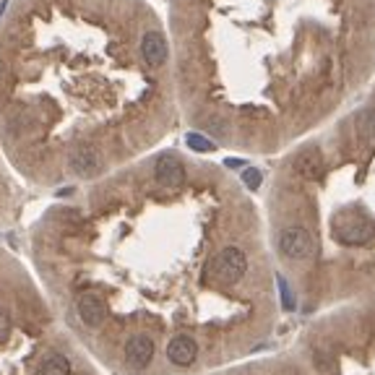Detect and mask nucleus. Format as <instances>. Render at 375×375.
<instances>
[{
	"mask_svg": "<svg viewBox=\"0 0 375 375\" xmlns=\"http://www.w3.org/2000/svg\"><path fill=\"white\" fill-rule=\"evenodd\" d=\"M71 170L81 177H94L99 170H102V159L99 154L91 146H81L71 154Z\"/></svg>",
	"mask_w": 375,
	"mask_h": 375,
	"instance_id": "6e6552de",
	"label": "nucleus"
},
{
	"mask_svg": "<svg viewBox=\"0 0 375 375\" xmlns=\"http://www.w3.org/2000/svg\"><path fill=\"white\" fill-rule=\"evenodd\" d=\"M78 318L89 326V329H99L102 323H105V315H107V311H105V302L99 300L97 295H84V297H78Z\"/></svg>",
	"mask_w": 375,
	"mask_h": 375,
	"instance_id": "0eeeda50",
	"label": "nucleus"
},
{
	"mask_svg": "<svg viewBox=\"0 0 375 375\" xmlns=\"http://www.w3.org/2000/svg\"><path fill=\"white\" fill-rule=\"evenodd\" d=\"M125 360L133 367H146L154 360V342L149 336H143V333L130 336L128 344H125Z\"/></svg>",
	"mask_w": 375,
	"mask_h": 375,
	"instance_id": "423d86ee",
	"label": "nucleus"
},
{
	"mask_svg": "<svg viewBox=\"0 0 375 375\" xmlns=\"http://www.w3.org/2000/svg\"><path fill=\"white\" fill-rule=\"evenodd\" d=\"M360 130H363L367 139H375V110L360 115Z\"/></svg>",
	"mask_w": 375,
	"mask_h": 375,
	"instance_id": "ddd939ff",
	"label": "nucleus"
},
{
	"mask_svg": "<svg viewBox=\"0 0 375 375\" xmlns=\"http://www.w3.org/2000/svg\"><path fill=\"white\" fill-rule=\"evenodd\" d=\"M295 167H297V172L305 175V177H321V172H323L321 154H318L315 149L302 151L300 157H297V162H295Z\"/></svg>",
	"mask_w": 375,
	"mask_h": 375,
	"instance_id": "1a4fd4ad",
	"label": "nucleus"
},
{
	"mask_svg": "<svg viewBox=\"0 0 375 375\" xmlns=\"http://www.w3.org/2000/svg\"><path fill=\"white\" fill-rule=\"evenodd\" d=\"M243 182H245L250 191H258V185H261V172L253 170V167H247V170L243 172Z\"/></svg>",
	"mask_w": 375,
	"mask_h": 375,
	"instance_id": "4468645a",
	"label": "nucleus"
},
{
	"mask_svg": "<svg viewBox=\"0 0 375 375\" xmlns=\"http://www.w3.org/2000/svg\"><path fill=\"white\" fill-rule=\"evenodd\" d=\"M247 271V256L240 250V247H225L219 250L211 263H209V274L222 281V284H235L240 279L245 277Z\"/></svg>",
	"mask_w": 375,
	"mask_h": 375,
	"instance_id": "f257e3e1",
	"label": "nucleus"
},
{
	"mask_svg": "<svg viewBox=\"0 0 375 375\" xmlns=\"http://www.w3.org/2000/svg\"><path fill=\"white\" fill-rule=\"evenodd\" d=\"M141 55H143V60L154 68H159V65L167 63V40L162 37V32L157 29H151V32L143 34V40H141Z\"/></svg>",
	"mask_w": 375,
	"mask_h": 375,
	"instance_id": "39448f33",
	"label": "nucleus"
},
{
	"mask_svg": "<svg viewBox=\"0 0 375 375\" xmlns=\"http://www.w3.org/2000/svg\"><path fill=\"white\" fill-rule=\"evenodd\" d=\"M40 375H71V363L63 354H50L40 365Z\"/></svg>",
	"mask_w": 375,
	"mask_h": 375,
	"instance_id": "9b49d317",
	"label": "nucleus"
},
{
	"mask_svg": "<svg viewBox=\"0 0 375 375\" xmlns=\"http://www.w3.org/2000/svg\"><path fill=\"white\" fill-rule=\"evenodd\" d=\"M227 167H243V159H227Z\"/></svg>",
	"mask_w": 375,
	"mask_h": 375,
	"instance_id": "2eb2a0df",
	"label": "nucleus"
},
{
	"mask_svg": "<svg viewBox=\"0 0 375 375\" xmlns=\"http://www.w3.org/2000/svg\"><path fill=\"white\" fill-rule=\"evenodd\" d=\"M373 235V227L370 225H347V227H336V237L347 243V245H357V243H365Z\"/></svg>",
	"mask_w": 375,
	"mask_h": 375,
	"instance_id": "9d476101",
	"label": "nucleus"
},
{
	"mask_svg": "<svg viewBox=\"0 0 375 375\" xmlns=\"http://www.w3.org/2000/svg\"><path fill=\"white\" fill-rule=\"evenodd\" d=\"M185 141H188V146H191L193 151H214V143H211L209 139H204L201 133H188Z\"/></svg>",
	"mask_w": 375,
	"mask_h": 375,
	"instance_id": "f8f14e48",
	"label": "nucleus"
},
{
	"mask_svg": "<svg viewBox=\"0 0 375 375\" xmlns=\"http://www.w3.org/2000/svg\"><path fill=\"white\" fill-rule=\"evenodd\" d=\"M277 247L279 253L284 258H290V261H308L318 250L315 237L302 227H284L277 237Z\"/></svg>",
	"mask_w": 375,
	"mask_h": 375,
	"instance_id": "f03ea898",
	"label": "nucleus"
},
{
	"mask_svg": "<svg viewBox=\"0 0 375 375\" xmlns=\"http://www.w3.org/2000/svg\"><path fill=\"white\" fill-rule=\"evenodd\" d=\"M154 177L159 185L164 188H180L182 182H185V167L180 164L177 157H172V154H164L157 159V167H154Z\"/></svg>",
	"mask_w": 375,
	"mask_h": 375,
	"instance_id": "7ed1b4c3",
	"label": "nucleus"
},
{
	"mask_svg": "<svg viewBox=\"0 0 375 375\" xmlns=\"http://www.w3.org/2000/svg\"><path fill=\"white\" fill-rule=\"evenodd\" d=\"M198 357V344L195 339L185 336V333H177L170 344H167V360L172 365H180V367H188V365L195 363Z\"/></svg>",
	"mask_w": 375,
	"mask_h": 375,
	"instance_id": "20e7f679",
	"label": "nucleus"
}]
</instances>
